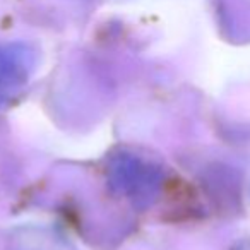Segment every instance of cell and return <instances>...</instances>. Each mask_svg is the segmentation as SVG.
<instances>
[{"instance_id":"6da1fadb","label":"cell","mask_w":250,"mask_h":250,"mask_svg":"<svg viewBox=\"0 0 250 250\" xmlns=\"http://www.w3.org/2000/svg\"><path fill=\"white\" fill-rule=\"evenodd\" d=\"M108 180L113 190L129 199L134 208L146 209L160 194L163 170L137 154L122 151L110 160Z\"/></svg>"},{"instance_id":"7a4b0ae2","label":"cell","mask_w":250,"mask_h":250,"mask_svg":"<svg viewBox=\"0 0 250 250\" xmlns=\"http://www.w3.org/2000/svg\"><path fill=\"white\" fill-rule=\"evenodd\" d=\"M38 63V53L28 43L0 45V108L29 83Z\"/></svg>"},{"instance_id":"3957f363","label":"cell","mask_w":250,"mask_h":250,"mask_svg":"<svg viewBox=\"0 0 250 250\" xmlns=\"http://www.w3.org/2000/svg\"><path fill=\"white\" fill-rule=\"evenodd\" d=\"M11 250H76L62 235L43 226H19L9 235Z\"/></svg>"},{"instance_id":"277c9868","label":"cell","mask_w":250,"mask_h":250,"mask_svg":"<svg viewBox=\"0 0 250 250\" xmlns=\"http://www.w3.org/2000/svg\"><path fill=\"white\" fill-rule=\"evenodd\" d=\"M236 250H250V247H240V249H236Z\"/></svg>"}]
</instances>
